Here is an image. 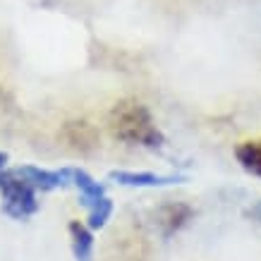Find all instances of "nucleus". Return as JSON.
<instances>
[{
    "label": "nucleus",
    "instance_id": "obj_6",
    "mask_svg": "<svg viewBox=\"0 0 261 261\" xmlns=\"http://www.w3.org/2000/svg\"><path fill=\"white\" fill-rule=\"evenodd\" d=\"M111 180L125 187H170L187 182L185 175H159V173H135V170H113Z\"/></svg>",
    "mask_w": 261,
    "mask_h": 261
},
{
    "label": "nucleus",
    "instance_id": "obj_7",
    "mask_svg": "<svg viewBox=\"0 0 261 261\" xmlns=\"http://www.w3.org/2000/svg\"><path fill=\"white\" fill-rule=\"evenodd\" d=\"M65 170H67L70 185L77 187V192H80V197H82V204L87 206V208L106 197V187H103L101 182H96L87 170H82V168H65Z\"/></svg>",
    "mask_w": 261,
    "mask_h": 261
},
{
    "label": "nucleus",
    "instance_id": "obj_4",
    "mask_svg": "<svg viewBox=\"0 0 261 261\" xmlns=\"http://www.w3.org/2000/svg\"><path fill=\"white\" fill-rule=\"evenodd\" d=\"M15 170L36 192H53V190H60V187L70 185V177H67L65 168L63 170H48V168H39V166H19Z\"/></svg>",
    "mask_w": 261,
    "mask_h": 261
},
{
    "label": "nucleus",
    "instance_id": "obj_9",
    "mask_svg": "<svg viewBox=\"0 0 261 261\" xmlns=\"http://www.w3.org/2000/svg\"><path fill=\"white\" fill-rule=\"evenodd\" d=\"M235 159L247 173L261 180V142H242L235 149Z\"/></svg>",
    "mask_w": 261,
    "mask_h": 261
},
{
    "label": "nucleus",
    "instance_id": "obj_2",
    "mask_svg": "<svg viewBox=\"0 0 261 261\" xmlns=\"http://www.w3.org/2000/svg\"><path fill=\"white\" fill-rule=\"evenodd\" d=\"M0 197H3V211L15 218V221H22V218H29L39 211V197H36V190L27 180H22L17 170H3L0 173Z\"/></svg>",
    "mask_w": 261,
    "mask_h": 261
},
{
    "label": "nucleus",
    "instance_id": "obj_8",
    "mask_svg": "<svg viewBox=\"0 0 261 261\" xmlns=\"http://www.w3.org/2000/svg\"><path fill=\"white\" fill-rule=\"evenodd\" d=\"M72 240V254L77 261H91L94 256V230H89V225L80 221H72L67 225Z\"/></svg>",
    "mask_w": 261,
    "mask_h": 261
},
{
    "label": "nucleus",
    "instance_id": "obj_3",
    "mask_svg": "<svg viewBox=\"0 0 261 261\" xmlns=\"http://www.w3.org/2000/svg\"><path fill=\"white\" fill-rule=\"evenodd\" d=\"M194 208L185 201H168V204L159 206L156 211V225H159L163 238H173L175 232H180L187 223L192 221Z\"/></svg>",
    "mask_w": 261,
    "mask_h": 261
},
{
    "label": "nucleus",
    "instance_id": "obj_5",
    "mask_svg": "<svg viewBox=\"0 0 261 261\" xmlns=\"http://www.w3.org/2000/svg\"><path fill=\"white\" fill-rule=\"evenodd\" d=\"M63 139L72 151L91 153L98 146V129L87 120H70L63 127Z\"/></svg>",
    "mask_w": 261,
    "mask_h": 261
},
{
    "label": "nucleus",
    "instance_id": "obj_10",
    "mask_svg": "<svg viewBox=\"0 0 261 261\" xmlns=\"http://www.w3.org/2000/svg\"><path fill=\"white\" fill-rule=\"evenodd\" d=\"M87 211H89V221H87L89 230H101L113 214V201L108 197H103L101 201H96L94 206H89Z\"/></svg>",
    "mask_w": 261,
    "mask_h": 261
},
{
    "label": "nucleus",
    "instance_id": "obj_11",
    "mask_svg": "<svg viewBox=\"0 0 261 261\" xmlns=\"http://www.w3.org/2000/svg\"><path fill=\"white\" fill-rule=\"evenodd\" d=\"M5 168H8V153H5V151H0V173H3Z\"/></svg>",
    "mask_w": 261,
    "mask_h": 261
},
{
    "label": "nucleus",
    "instance_id": "obj_1",
    "mask_svg": "<svg viewBox=\"0 0 261 261\" xmlns=\"http://www.w3.org/2000/svg\"><path fill=\"white\" fill-rule=\"evenodd\" d=\"M108 127L115 139L132 144V146L159 149L166 144V137L159 129L151 111L135 98H125L113 106L108 113Z\"/></svg>",
    "mask_w": 261,
    "mask_h": 261
}]
</instances>
